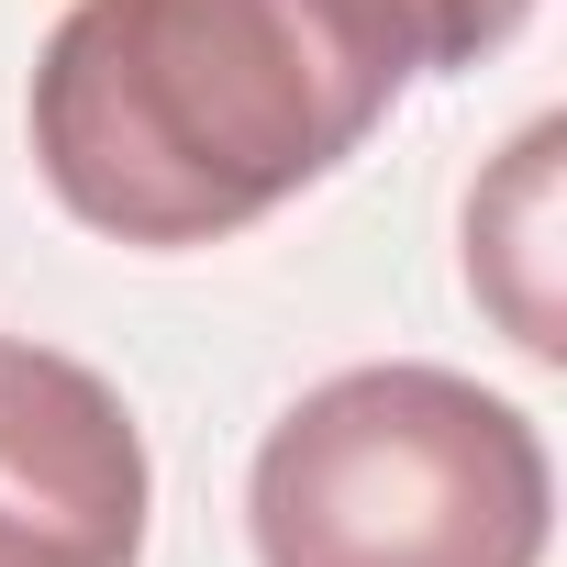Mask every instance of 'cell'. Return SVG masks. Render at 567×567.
<instances>
[{"instance_id": "6da1fadb", "label": "cell", "mask_w": 567, "mask_h": 567, "mask_svg": "<svg viewBox=\"0 0 567 567\" xmlns=\"http://www.w3.org/2000/svg\"><path fill=\"white\" fill-rule=\"evenodd\" d=\"M401 90L390 0H68L34 56V167L112 245H223L334 178Z\"/></svg>"}, {"instance_id": "7a4b0ae2", "label": "cell", "mask_w": 567, "mask_h": 567, "mask_svg": "<svg viewBox=\"0 0 567 567\" xmlns=\"http://www.w3.org/2000/svg\"><path fill=\"white\" fill-rule=\"evenodd\" d=\"M256 567H545V434L423 357L346 368L267 423L245 478Z\"/></svg>"}, {"instance_id": "3957f363", "label": "cell", "mask_w": 567, "mask_h": 567, "mask_svg": "<svg viewBox=\"0 0 567 567\" xmlns=\"http://www.w3.org/2000/svg\"><path fill=\"white\" fill-rule=\"evenodd\" d=\"M145 434L112 379L56 346H0V567H134Z\"/></svg>"}, {"instance_id": "277c9868", "label": "cell", "mask_w": 567, "mask_h": 567, "mask_svg": "<svg viewBox=\"0 0 567 567\" xmlns=\"http://www.w3.org/2000/svg\"><path fill=\"white\" fill-rule=\"evenodd\" d=\"M534 0H390V23L412 45V79H445V68H478L523 34Z\"/></svg>"}]
</instances>
